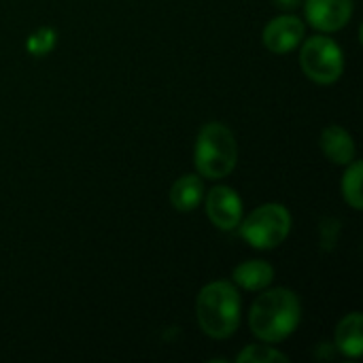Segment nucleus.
Returning a JSON list of instances; mask_svg holds the SVG:
<instances>
[{
  "label": "nucleus",
  "instance_id": "2",
  "mask_svg": "<svg viewBox=\"0 0 363 363\" xmlns=\"http://www.w3.org/2000/svg\"><path fill=\"white\" fill-rule=\"evenodd\" d=\"M196 315L202 332L215 340L230 338L240 323V296L225 283L217 281L206 285L196 300Z\"/></svg>",
  "mask_w": 363,
  "mask_h": 363
},
{
  "label": "nucleus",
  "instance_id": "4",
  "mask_svg": "<svg viewBox=\"0 0 363 363\" xmlns=\"http://www.w3.org/2000/svg\"><path fill=\"white\" fill-rule=\"evenodd\" d=\"M291 230V215L283 204H264L242 223L240 236L255 249L279 247Z\"/></svg>",
  "mask_w": 363,
  "mask_h": 363
},
{
  "label": "nucleus",
  "instance_id": "13",
  "mask_svg": "<svg viewBox=\"0 0 363 363\" xmlns=\"http://www.w3.org/2000/svg\"><path fill=\"white\" fill-rule=\"evenodd\" d=\"M362 177H363V164L362 162H351L345 177H342V196L347 200V204H351L355 211H359L363 206V194H362Z\"/></svg>",
  "mask_w": 363,
  "mask_h": 363
},
{
  "label": "nucleus",
  "instance_id": "14",
  "mask_svg": "<svg viewBox=\"0 0 363 363\" xmlns=\"http://www.w3.org/2000/svg\"><path fill=\"white\" fill-rule=\"evenodd\" d=\"M238 363H272V362H289L287 355L274 351L272 347H247L238 357H236Z\"/></svg>",
  "mask_w": 363,
  "mask_h": 363
},
{
  "label": "nucleus",
  "instance_id": "12",
  "mask_svg": "<svg viewBox=\"0 0 363 363\" xmlns=\"http://www.w3.org/2000/svg\"><path fill=\"white\" fill-rule=\"evenodd\" d=\"M202 196H204L202 181L198 177H194V174H185V177H181L172 185V189H170V204L179 213H189V211H194L200 204Z\"/></svg>",
  "mask_w": 363,
  "mask_h": 363
},
{
  "label": "nucleus",
  "instance_id": "7",
  "mask_svg": "<svg viewBox=\"0 0 363 363\" xmlns=\"http://www.w3.org/2000/svg\"><path fill=\"white\" fill-rule=\"evenodd\" d=\"M306 19L321 32L340 30L353 15V0H306Z\"/></svg>",
  "mask_w": 363,
  "mask_h": 363
},
{
  "label": "nucleus",
  "instance_id": "15",
  "mask_svg": "<svg viewBox=\"0 0 363 363\" xmlns=\"http://www.w3.org/2000/svg\"><path fill=\"white\" fill-rule=\"evenodd\" d=\"M53 38H55L53 30H49V28H43V30H38V32H36V34L30 38L28 47H30V51H32L36 45H40V47L36 49V55H43V53H47V51L53 47Z\"/></svg>",
  "mask_w": 363,
  "mask_h": 363
},
{
  "label": "nucleus",
  "instance_id": "11",
  "mask_svg": "<svg viewBox=\"0 0 363 363\" xmlns=\"http://www.w3.org/2000/svg\"><path fill=\"white\" fill-rule=\"evenodd\" d=\"M272 281H274V270L270 264H266L262 259L245 262V264L236 266V270H234V283L249 291H262Z\"/></svg>",
  "mask_w": 363,
  "mask_h": 363
},
{
  "label": "nucleus",
  "instance_id": "8",
  "mask_svg": "<svg viewBox=\"0 0 363 363\" xmlns=\"http://www.w3.org/2000/svg\"><path fill=\"white\" fill-rule=\"evenodd\" d=\"M304 38V23L296 15H281L274 17L264 28V45L272 53H289L294 51Z\"/></svg>",
  "mask_w": 363,
  "mask_h": 363
},
{
  "label": "nucleus",
  "instance_id": "1",
  "mask_svg": "<svg viewBox=\"0 0 363 363\" xmlns=\"http://www.w3.org/2000/svg\"><path fill=\"white\" fill-rule=\"evenodd\" d=\"M302 306L294 291L279 287L259 296L249 313L253 334L264 342H281L291 336L300 323Z\"/></svg>",
  "mask_w": 363,
  "mask_h": 363
},
{
  "label": "nucleus",
  "instance_id": "6",
  "mask_svg": "<svg viewBox=\"0 0 363 363\" xmlns=\"http://www.w3.org/2000/svg\"><path fill=\"white\" fill-rule=\"evenodd\" d=\"M206 215L219 230H234L242 221V200L232 187H213L206 196Z\"/></svg>",
  "mask_w": 363,
  "mask_h": 363
},
{
  "label": "nucleus",
  "instance_id": "9",
  "mask_svg": "<svg viewBox=\"0 0 363 363\" xmlns=\"http://www.w3.org/2000/svg\"><path fill=\"white\" fill-rule=\"evenodd\" d=\"M321 149L334 164L349 166L355 160V143L351 134L340 125H330L321 134Z\"/></svg>",
  "mask_w": 363,
  "mask_h": 363
},
{
  "label": "nucleus",
  "instance_id": "5",
  "mask_svg": "<svg viewBox=\"0 0 363 363\" xmlns=\"http://www.w3.org/2000/svg\"><path fill=\"white\" fill-rule=\"evenodd\" d=\"M300 64L308 79L321 85H330L340 79L345 70V57L340 47L325 36H313L300 51Z\"/></svg>",
  "mask_w": 363,
  "mask_h": 363
},
{
  "label": "nucleus",
  "instance_id": "10",
  "mask_svg": "<svg viewBox=\"0 0 363 363\" xmlns=\"http://www.w3.org/2000/svg\"><path fill=\"white\" fill-rule=\"evenodd\" d=\"M336 347L347 357H359L363 353V317L353 313L345 317L336 328Z\"/></svg>",
  "mask_w": 363,
  "mask_h": 363
},
{
  "label": "nucleus",
  "instance_id": "3",
  "mask_svg": "<svg viewBox=\"0 0 363 363\" xmlns=\"http://www.w3.org/2000/svg\"><path fill=\"white\" fill-rule=\"evenodd\" d=\"M236 157H238L236 138L228 125L219 121H211L200 130L194 160L202 177L215 181L228 177L236 166Z\"/></svg>",
  "mask_w": 363,
  "mask_h": 363
},
{
  "label": "nucleus",
  "instance_id": "16",
  "mask_svg": "<svg viewBox=\"0 0 363 363\" xmlns=\"http://www.w3.org/2000/svg\"><path fill=\"white\" fill-rule=\"evenodd\" d=\"M277 4H281V9H296L300 0H274Z\"/></svg>",
  "mask_w": 363,
  "mask_h": 363
}]
</instances>
